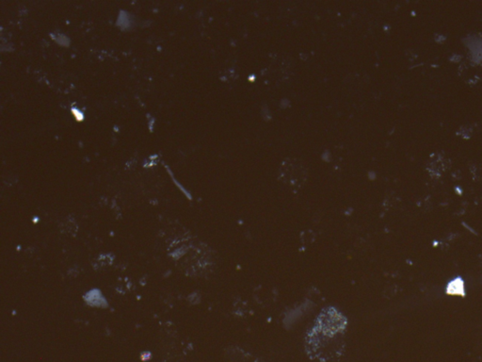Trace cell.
<instances>
[{"instance_id":"1","label":"cell","mask_w":482,"mask_h":362,"mask_svg":"<svg viewBox=\"0 0 482 362\" xmlns=\"http://www.w3.org/2000/svg\"><path fill=\"white\" fill-rule=\"evenodd\" d=\"M72 112H73V114L75 115V117H76V119H77V120L81 121L84 119V115H83V113H82L81 111H79L78 109L73 108V109H72Z\"/></svg>"}]
</instances>
